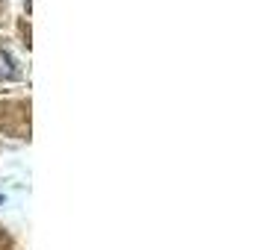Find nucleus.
<instances>
[{"label": "nucleus", "mask_w": 262, "mask_h": 250, "mask_svg": "<svg viewBox=\"0 0 262 250\" xmlns=\"http://www.w3.org/2000/svg\"><path fill=\"white\" fill-rule=\"evenodd\" d=\"M18 68H15V59L9 53H0V80H12Z\"/></svg>", "instance_id": "nucleus-1"}]
</instances>
